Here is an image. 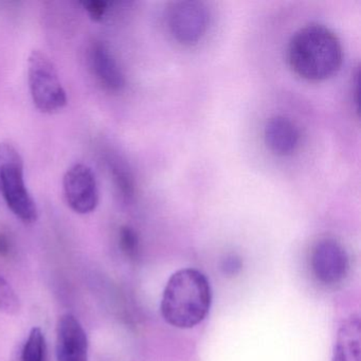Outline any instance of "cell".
<instances>
[{
  "label": "cell",
  "instance_id": "obj_1",
  "mask_svg": "<svg viewBox=\"0 0 361 361\" xmlns=\"http://www.w3.org/2000/svg\"><path fill=\"white\" fill-rule=\"evenodd\" d=\"M289 64L310 81H321L339 69L343 58L341 42L324 25L310 24L291 37L287 48Z\"/></svg>",
  "mask_w": 361,
  "mask_h": 361
},
{
  "label": "cell",
  "instance_id": "obj_2",
  "mask_svg": "<svg viewBox=\"0 0 361 361\" xmlns=\"http://www.w3.org/2000/svg\"><path fill=\"white\" fill-rule=\"evenodd\" d=\"M210 283L200 270L185 268L166 283L161 300L164 320L177 329H192L206 319L211 307Z\"/></svg>",
  "mask_w": 361,
  "mask_h": 361
},
{
  "label": "cell",
  "instance_id": "obj_3",
  "mask_svg": "<svg viewBox=\"0 0 361 361\" xmlns=\"http://www.w3.org/2000/svg\"><path fill=\"white\" fill-rule=\"evenodd\" d=\"M0 192L10 210L23 223L39 219L37 204L27 189L24 162L18 149L9 143H0Z\"/></svg>",
  "mask_w": 361,
  "mask_h": 361
},
{
  "label": "cell",
  "instance_id": "obj_4",
  "mask_svg": "<svg viewBox=\"0 0 361 361\" xmlns=\"http://www.w3.org/2000/svg\"><path fill=\"white\" fill-rule=\"evenodd\" d=\"M28 80L33 103L39 111L54 114L66 106V92L54 62L47 54L39 50L31 52L28 60Z\"/></svg>",
  "mask_w": 361,
  "mask_h": 361
},
{
  "label": "cell",
  "instance_id": "obj_5",
  "mask_svg": "<svg viewBox=\"0 0 361 361\" xmlns=\"http://www.w3.org/2000/svg\"><path fill=\"white\" fill-rule=\"evenodd\" d=\"M210 13L208 8L197 0H178L171 4L166 12V24L179 43H197L208 30Z\"/></svg>",
  "mask_w": 361,
  "mask_h": 361
},
{
  "label": "cell",
  "instance_id": "obj_6",
  "mask_svg": "<svg viewBox=\"0 0 361 361\" xmlns=\"http://www.w3.org/2000/svg\"><path fill=\"white\" fill-rule=\"evenodd\" d=\"M63 189L67 204L75 213L88 214L98 207V185L90 166L82 164L71 166L63 179Z\"/></svg>",
  "mask_w": 361,
  "mask_h": 361
},
{
  "label": "cell",
  "instance_id": "obj_7",
  "mask_svg": "<svg viewBox=\"0 0 361 361\" xmlns=\"http://www.w3.org/2000/svg\"><path fill=\"white\" fill-rule=\"evenodd\" d=\"M314 278L324 285L341 283L348 276L350 262L344 247L333 238H325L314 246L310 257Z\"/></svg>",
  "mask_w": 361,
  "mask_h": 361
},
{
  "label": "cell",
  "instance_id": "obj_8",
  "mask_svg": "<svg viewBox=\"0 0 361 361\" xmlns=\"http://www.w3.org/2000/svg\"><path fill=\"white\" fill-rule=\"evenodd\" d=\"M58 361H88V338L80 321L65 314L56 326Z\"/></svg>",
  "mask_w": 361,
  "mask_h": 361
},
{
  "label": "cell",
  "instance_id": "obj_9",
  "mask_svg": "<svg viewBox=\"0 0 361 361\" xmlns=\"http://www.w3.org/2000/svg\"><path fill=\"white\" fill-rule=\"evenodd\" d=\"M264 139L272 153L280 156L290 155L300 142L297 126L285 116H274L265 124Z\"/></svg>",
  "mask_w": 361,
  "mask_h": 361
},
{
  "label": "cell",
  "instance_id": "obj_10",
  "mask_svg": "<svg viewBox=\"0 0 361 361\" xmlns=\"http://www.w3.org/2000/svg\"><path fill=\"white\" fill-rule=\"evenodd\" d=\"M90 66L94 75L105 90L119 92L124 84L123 73L109 48L102 42L92 44L90 50Z\"/></svg>",
  "mask_w": 361,
  "mask_h": 361
},
{
  "label": "cell",
  "instance_id": "obj_11",
  "mask_svg": "<svg viewBox=\"0 0 361 361\" xmlns=\"http://www.w3.org/2000/svg\"><path fill=\"white\" fill-rule=\"evenodd\" d=\"M333 361H361V322L358 314L348 317L340 326Z\"/></svg>",
  "mask_w": 361,
  "mask_h": 361
},
{
  "label": "cell",
  "instance_id": "obj_12",
  "mask_svg": "<svg viewBox=\"0 0 361 361\" xmlns=\"http://www.w3.org/2000/svg\"><path fill=\"white\" fill-rule=\"evenodd\" d=\"M23 361H46V340L39 327H33L29 334L22 355Z\"/></svg>",
  "mask_w": 361,
  "mask_h": 361
},
{
  "label": "cell",
  "instance_id": "obj_13",
  "mask_svg": "<svg viewBox=\"0 0 361 361\" xmlns=\"http://www.w3.org/2000/svg\"><path fill=\"white\" fill-rule=\"evenodd\" d=\"M111 171L116 185L119 189L122 197L126 200H132L135 195V183L128 166L117 160L111 166Z\"/></svg>",
  "mask_w": 361,
  "mask_h": 361
},
{
  "label": "cell",
  "instance_id": "obj_14",
  "mask_svg": "<svg viewBox=\"0 0 361 361\" xmlns=\"http://www.w3.org/2000/svg\"><path fill=\"white\" fill-rule=\"evenodd\" d=\"M20 310V298L16 295L13 287L4 279V276H0V312L13 316Z\"/></svg>",
  "mask_w": 361,
  "mask_h": 361
},
{
  "label": "cell",
  "instance_id": "obj_15",
  "mask_svg": "<svg viewBox=\"0 0 361 361\" xmlns=\"http://www.w3.org/2000/svg\"><path fill=\"white\" fill-rule=\"evenodd\" d=\"M138 235L134 229H132L128 226H124L120 230V245H121L122 249L124 252L128 255H136L137 250H138Z\"/></svg>",
  "mask_w": 361,
  "mask_h": 361
},
{
  "label": "cell",
  "instance_id": "obj_16",
  "mask_svg": "<svg viewBox=\"0 0 361 361\" xmlns=\"http://www.w3.org/2000/svg\"><path fill=\"white\" fill-rule=\"evenodd\" d=\"M83 6L92 20H100L106 13L109 4L106 1H101V0H92V1L83 3Z\"/></svg>",
  "mask_w": 361,
  "mask_h": 361
},
{
  "label": "cell",
  "instance_id": "obj_17",
  "mask_svg": "<svg viewBox=\"0 0 361 361\" xmlns=\"http://www.w3.org/2000/svg\"><path fill=\"white\" fill-rule=\"evenodd\" d=\"M225 263L226 271L231 274H235L236 270L240 268V261L235 257H228Z\"/></svg>",
  "mask_w": 361,
  "mask_h": 361
},
{
  "label": "cell",
  "instance_id": "obj_18",
  "mask_svg": "<svg viewBox=\"0 0 361 361\" xmlns=\"http://www.w3.org/2000/svg\"><path fill=\"white\" fill-rule=\"evenodd\" d=\"M9 249V243L4 235H0V253H7Z\"/></svg>",
  "mask_w": 361,
  "mask_h": 361
}]
</instances>
